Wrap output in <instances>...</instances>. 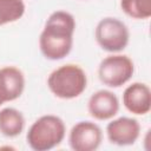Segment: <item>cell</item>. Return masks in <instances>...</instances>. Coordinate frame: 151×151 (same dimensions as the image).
I'll return each mask as SVG.
<instances>
[{
	"instance_id": "obj_5",
	"label": "cell",
	"mask_w": 151,
	"mask_h": 151,
	"mask_svg": "<svg viewBox=\"0 0 151 151\" xmlns=\"http://www.w3.org/2000/svg\"><path fill=\"white\" fill-rule=\"evenodd\" d=\"M133 61L123 54H112L104 58L98 67L100 81L110 87H119L126 84L133 76Z\"/></svg>"
},
{
	"instance_id": "obj_6",
	"label": "cell",
	"mask_w": 151,
	"mask_h": 151,
	"mask_svg": "<svg viewBox=\"0 0 151 151\" xmlns=\"http://www.w3.org/2000/svg\"><path fill=\"white\" fill-rule=\"evenodd\" d=\"M103 140L101 129L92 122H78L70 131V146L74 151H94Z\"/></svg>"
},
{
	"instance_id": "obj_9",
	"label": "cell",
	"mask_w": 151,
	"mask_h": 151,
	"mask_svg": "<svg viewBox=\"0 0 151 151\" xmlns=\"http://www.w3.org/2000/svg\"><path fill=\"white\" fill-rule=\"evenodd\" d=\"M25 88L24 73L14 66L0 68V105L18 99Z\"/></svg>"
},
{
	"instance_id": "obj_11",
	"label": "cell",
	"mask_w": 151,
	"mask_h": 151,
	"mask_svg": "<svg viewBox=\"0 0 151 151\" xmlns=\"http://www.w3.org/2000/svg\"><path fill=\"white\" fill-rule=\"evenodd\" d=\"M25 126L22 113L14 107H5L0 110V132L6 137L19 136Z\"/></svg>"
},
{
	"instance_id": "obj_12",
	"label": "cell",
	"mask_w": 151,
	"mask_h": 151,
	"mask_svg": "<svg viewBox=\"0 0 151 151\" xmlns=\"http://www.w3.org/2000/svg\"><path fill=\"white\" fill-rule=\"evenodd\" d=\"M25 13L22 0H0V26L19 20Z\"/></svg>"
},
{
	"instance_id": "obj_10",
	"label": "cell",
	"mask_w": 151,
	"mask_h": 151,
	"mask_svg": "<svg viewBox=\"0 0 151 151\" xmlns=\"http://www.w3.org/2000/svg\"><path fill=\"white\" fill-rule=\"evenodd\" d=\"M123 104L133 114H146L151 110V91L144 83L129 85L123 93Z\"/></svg>"
},
{
	"instance_id": "obj_1",
	"label": "cell",
	"mask_w": 151,
	"mask_h": 151,
	"mask_svg": "<svg viewBox=\"0 0 151 151\" xmlns=\"http://www.w3.org/2000/svg\"><path fill=\"white\" fill-rule=\"evenodd\" d=\"M76 20L66 11L53 12L45 22L39 38V47L46 59L60 60L72 50Z\"/></svg>"
},
{
	"instance_id": "obj_7",
	"label": "cell",
	"mask_w": 151,
	"mask_h": 151,
	"mask_svg": "<svg viewBox=\"0 0 151 151\" xmlns=\"http://www.w3.org/2000/svg\"><path fill=\"white\" fill-rule=\"evenodd\" d=\"M106 133L112 144L119 146L132 145L139 137L140 125L134 118L120 117L107 124Z\"/></svg>"
},
{
	"instance_id": "obj_3",
	"label": "cell",
	"mask_w": 151,
	"mask_h": 151,
	"mask_svg": "<svg viewBox=\"0 0 151 151\" xmlns=\"http://www.w3.org/2000/svg\"><path fill=\"white\" fill-rule=\"evenodd\" d=\"M66 127L61 118L46 114L38 118L28 129L26 139L31 149L47 151L58 146L65 137Z\"/></svg>"
},
{
	"instance_id": "obj_13",
	"label": "cell",
	"mask_w": 151,
	"mask_h": 151,
	"mask_svg": "<svg viewBox=\"0 0 151 151\" xmlns=\"http://www.w3.org/2000/svg\"><path fill=\"white\" fill-rule=\"evenodd\" d=\"M120 7L125 14L133 19L151 17V0H120Z\"/></svg>"
},
{
	"instance_id": "obj_2",
	"label": "cell",
	"mask_w": 151,
	"mask_h": 151,
	"mask_svg": "<svg viewBox=\"0 0 151 151\" xmlns=\"http://www.w3.org/2000/svg\"><path fill=\"white\" fill-rule=\"evenodd\" d=\"M47 86L55 97L73 99L86 90L87 77L80 66L67 64L55 68L48 76Z\"/></svg>"
},
{
	"instance_id": "obj_4",
	"label": "cell",
	"mask_w": 151,
	"mask_h": 151,
	"mask_svg": "<svg viewBox=\"0 0 151 151\" xmlns=\"http://www.w3.org/2000/svg\"><path fill=\"white\" fill-rule=\"evenodd\" d=\"M94 37L103 50L116 53L127 46L130 33L123 21L117 18L107 17L97 24Z\"/></svg>"
},
{
	"instance_id": "obj_8",
	"label": "cell",
	"mask_w": 151,
	"mask_h": 151,
	"mask_svg": "<svg viewBox=\"0 0 151 151\" xmlns=\"http://www.w3.org/2000/svg\"><path fill=\"white\" fill-rule=\"evenodd\" d=\"M87 110L94 119L107 120L118 113L119 100L113 92L109 90H99L90 97Z\"/></svg>"
}]
</instances>
